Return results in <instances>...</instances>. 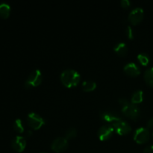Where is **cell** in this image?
Returning <instances> with one entry per match:
<instances>
[{"instance_id": "6da1fadb", "label": "cell", "mask_w": 153, "mask_h": 153, "mask_svg": "<svg viewBox=\"0 0 153 153\" xmlns=\"http://www.w3.org/2000/svg\"><path fill=\"white\" fill-rule=\"evenodd\" d=\"M80 74L73 69L64 70L61 75V82L67 88H72L77 85L80 82Z\"/></svg>"}, {"instance_id": "7a4b0ae2", "label": "cell", "mask_w": 153, "mask_h": 153, "mask_svg": "<svg viewBox=\"0 0 153 153\" xmlns=\"http://www.w3.org/2000/svg\"><path fill=\"white\" fill-rule=\"evenodd\" d=\"M42 82V73L40 70H33L25 82V88H31L40 85Z\"/></svg>"}, {"instance_id": "3957f363", "label": "cell", "mask_w": 153, "mask_h": 153, "mask_svg": "<svg viewBox=\"0 0 153 153\" xmlns=\"http://www.w3.org/2000/svg\"><path fill=\"white\" fill-rule=\"evenodd\" d=\"M121 111L127 117L131 118V119L134 120L137 119L140 114V110L138 106L131 102L128 103L126 105L122 107Z\"/></svg>"}, {"instance_id": "277c9868", "label": "cell", "mask_w": 153, "mask_h": 153, "mask_svg": "<svg viewBox=\"0 0 153 153\" xmlns=\"http://www.w3.org/2000/svg\"><path fill=\"white\" fill-rule=\"evenodd\" d=\"M27 121L28 125L34 129H38L45 123L44 119L38 114L34 112H31L28 114L27 117Z\"/></svg>"}, {"instance_id": "5b68a950", "label": "cell", "mask_w": 153, "mask_h": 153, "mask_svg": "<svg viewBox=\"0 0 153 153\" xmlns=\"http://www.w3.org/2000/svg\"><path fill=\"white\" fill-rule=\"evenodd\" d=\"M149 136H150V134H149V129L144 127H140L134 131V139L137 143H144L149 140Z\"/></svg>"}, {"instance_id": "8992f818", "label": "cell", "mask_w": 153, "mask_h": 153, "mask_svg": "<svg viewBox=\"0 0 153 153\" xmlns=\"http://www.w3.org/2000/svg\"><path fill=\"white\" fill-rule=\"evenodd\" d=\"M112 126H113L114 129L117 132V134H120V135L128 134L131 130V126L129 125V123L123 120L113 123Z\"/></svg>"}, {"instance_id": "52a82bcc", "label": "cell", "mask_w": 153, "mask_h": 153, "mask_svg": "<svg viewBox=\"0 0 153 153\" xmlns=\"http://www.w3.org/2000/svg\"><path fill=\"white\" fill-rule=\"evenodd\" d=\"M100 117L105 121L110 123H114L117 121H119L122 120L120 115L117 113V112L111 110H104L102 111L100 114Z\"/></svg>"}, {"instance_id": "ba28073f", "label": "cell", "mask_w": 153, "mask_h": 153, "mask_svg": "<svg viewBox=\"0 0 153 153\" xmlns=\"http://www.w3.org/2000/svg\"><path fill=\"white\" fill-rule=\"evenodd\" d=\"M67 146H68V141H67V139L64 137H56L52 141V145H51L52 150L56 152H61L66 150Z\"/></svg>"}, {"instance_id": "9c48e42d", "label": "cell", "mask_w": 153, "mask_h": 153, "mask_svg": "<svg viewBox=\"0 0 153 153\" xmlns=\"http://www.w3.org/2000/svg\"><path fill=\"white\" fill-rule=\"evenodd\" d=\"M143 16H144L143 9L140 7H137L130 12L128 15V20L133 25H136L141 22Z\"/></svg>"}, {"instance_id": "30bf717a", "label": "cell", "mask_w": 153, "mask_h": 153, "mask_svg": "<svg viewBox=\"0 0 153 153\" xmlns=\"http://www.w3.org/2000/svg\"><path fill=\"white\" fill-rule=\"evenodd\" d=\"M113 126L111 125H104L100 127L98 130V136L101 140H106L110 138L113 134Z\"/></svg>"}, {"instance_id": "8fae6325", "label": "cell", "mask_w": 153, "mask_h": 153, "mask_svg": "<svg viewBox=\"0 0 153 153\" xmlns=\"http://www.w3.org/2000/svg\"><path fill=\"white\" fill-rule=\"evenodd\" d=\"M11 146L13 149L16 152H22L26 146V140L22 136H16L12 140Z\"/></svg>"}, {"instance_id": "7c38bea8", "label": "cell", "mask_w": 153, "mask_h": 153, "mask_svg": "<svg viewBox=\"0 0 153 153\" xmlns=\"http://www.w3.org/2000/svg\"><path fill=\"white\" fill-rule=\"evenodd\" d=\"M124 72L130 76H137L140 73V69L135 63H128L124 67Z\"/></svg>"}, {"instance_id": "4fadbf2b", "label": "cell", "mask_w": 153, "mask_h": 153, "mask_svg": "<svg viewBox=\"0 0 153 153\" xmlns=\"http://www.w3.org/2000/svg\"><path fill=\"white\" fill-rule=\"evenodd\" d=\"M114 51L118 54L119 55H126L127 52H128V48H127L126 44L125 43H118L115 45L114 46Z\"/></svg>"}, {"instance_id": "5bb4252c", "label": "cell", "mask_w": 153, "mask_h": 153, "mask_svg": "<svg viewBox=\"0 0 153 153\" xmlns=\"http://www.w3.org/2000/svg\"><path fill=\"white\" fill-rule=\"evenodd\" d=\"M10 12V7L7 3H1L0 4V16L6 19L9 16Z\"/></svg>"}, {"instance_id": "9a60e30c", "label": "cell", "mask_w": 153, "mask_h": 153, "mask_svg": "<svg viewBox=\"0 0 153 153\" xmlns=\"http://www.w3.org/2000/svg\"><path fill=\"white\" fill-rule=\"evenodd\" d=\"M143 92L140 90H137L136 91L134 94H132V97H131V102L133 104H137V103H140L143 101Z\"/></svg>"}, {"instance_id": "2e32d148", "label": "cell", "mask_w": 153, "mask_h": 153, "mask_svg": "<svg viewBox=\"0 0 153 153\" xmlns=\"http://www.w3.org/2000/svg\"><path fill=\"white\" fill-rule=\"evenodd\" d=\"M144 79L148 85L153 88V67H150L145 71Z\"/></svg>"}, {"instance_id": "e0dca14e", "label": "cell", "mask_w": 153, "mask_h": 153, "mask_svg": "<svg viewBox=\"0 0 153 153\" xmlns=\"http://www.w3.org/2000/svg\"><path fill=\"white\" fill-rule=\"evenodd\" d=\"M97 88V83L92 80H86L82 83V88L85 91H92Z\"/></svg>"}, {"instance_id": "ac0fdd59", "label": "cell", "mask_w": 153, "mask_h": 153, "mask_svg": "<svg viewBox=\"0 0 153 153\" xmlns=\"http://www.w3.org/2000/svg\"><path fill=\"white\" fill-rule=\"evenodd\" d=\"M13 128L18 132L22 133L24 131V126L22 121L20 119H16L13 123Z\"/></svg>"}, {"instance_id": "d6986e66", "label": "cell", "mask_w": 153, "mask_h": 153, "mask_svg": "<svg viewBox=\"0 0 153 153\" xmlns=\"http://www.w3.org/2000/svg\"><path fill=\"white\" fill-rule=\"evenodd\" d=\"M137 60L139 62L143 65H147L149 62V58L147 54L146 53H140L137 55Z\"/></svg>"}, {"instance_id": "ffe728a7", "label": "cell", "mask_w": 153, "mask_h": 153, "mask_svg": "<svg viewBox=\"0 0 153 153\" xmlns=\"http://www.w3.org/2000/svg\"><path fill=\"white\" fill-rule=\"evenodd\" d=\"M76 134H77V131H76V128H73V127H70L66 131L65 137L67 139H72L74 138Z\"/></svg>"}, {"instance_id": "44dd1931", "label": "cell", "mask_w": 153, "mask_h": 153, "mask_svg": "<svg viewBox=\"0 0 153 153\" xmlns=\"http://www.w3.org/2000/svg\"><path fill=\"white\" fill-rule=\"evenodd\" d=\"M126 34L128 39H132L133 37H134L132 28H131V27L129 26V25H128V26L126 27Z\"/></svg>"}, {"instance_id": "7402d4cb", "label": "cell", "mask_w": 153, "mask_h": 153, "mask_svg": "<svg viewBox=\"0 0 153 153\" xmlns=\"http://www.w3.org/2000/svg\"><path fill=\"white\" fill-rule=\"evenodd\" d=\"M119 102L120 104L122 105V107H123V106L128 105V103H129V102H128V100H127L126 98H125V97H122V98L119 99Z\"/></svg>"}, {"instance_id": "603a6c76", "label": "cell", "mask_w": 153, "mask_h": 153, "mask_svg": "<svg viewBox=\"0 0 153 153\" xmlns=\"http://www.w3.org/2000/svg\"><path fill=\"white\" fill-rule=\"evenodd\" d=\"M121 5L123 6L125 8H128V7H130L131 5V1L129 0H122L121 1Z\"/></svg>"}, {"instance_id": "cb8c5ba5", "label": "cell", "mask_w": 153, "mask_h": 153, "mask_svg": "<svg viewBox=\"0 0 153 153\" xmlns=\"http://www.w3.org/2000/svg\"><path fill=\"white\" fill-rule=\"evenodd\" d=\"M143 153H153V145L146 146L143 150Z\"/></svg>"}, {"instance_id": "d4e9b609", "label": "cell", "mask_w": 153, "mask_h": 153, "mask_svg": "<svg viewBox=\"0 0 153 153\" xmlns=\"http://www.w3.org/2000/svg\"><path fill=\"white\" fill-rule=\"evenodd\" d=\"M147 127L149 128H152V129L153 128V117L150 118L147 122Z\"/></svg>"}, {"instance_id": "484cf974", "label": "cell", "mask_w": 153, "mask_h": 153, "mask_svg": "<svg viewBox=\"0 0 153 153\" xmlns=\"http://www.w3.org/2000/svg\"><path fill=\"white\" fill-rule=\"evenodd\" d=\"M31 135H32V131H31V130H27L26 132H25V136H26L27 137H31Z\"/></svg>"}, {"instance_id": "4316f807", "label": "cell", "mask_w": 153, "mask_h": 153, "mask_svg": "<svg viewBox=\"0 0 153 153\" xmlns=\"http://www.w3.org/2000/svg\"><path fill=\"white\" fill-rule=\"evenodd\" d=\"M152 137H153V133H152Z\"/></svg>"}]
</instances>
